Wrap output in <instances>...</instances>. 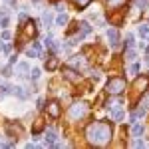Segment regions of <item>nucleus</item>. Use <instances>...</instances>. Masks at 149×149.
<instances>
[{
  "mask_svg": "<svg viewBox=\"0 0 149 149\" xmlns=\"http://www.w3.org/2000/svg\"><path fill=\"white\" fill-rule=\"evenodd\" d=\"M131 131H133V135H141V133H143V125L135 123V125L131 127Z\"/></svg>",
  "mask_w": 149,
  "mask_h": 149,
  "instance_id": "19",
  "label": "nucleus"
},
{
  "mask_svg": "<svg viewBox=\"0 0 149 149\" xmlns=\"http://www.w3.org/2000/svg\"><path fill=\"white\" fill-rule=\"evenodd\" d=\"M26 56H28V58H38V56H40V50H38V48H28V50H26Z\"/></svg>",
  "mask_w": 149,
  "mask_h": 149,
  "instance_id": "12",
  "label": "nucleus"
},
{
  "mask_svg": "<svg viewBox=\"0 0 149 149\" xmlns=\"http://www.w3.org/2000/svg\"><path fill=\"white\" fill-rule=\"evenodd\" d=\"M70 66L72 68H84L86 60H84V56H74V60H70Z\"/></svg>",
  "mask_w": 149,
  "mask_h": 149,
  "instance_id": "8",
  "label": "nucleus"
},
{
  "mask_svg": "<svg viewBox=\"0 0 149 149\" xmlns=\"http://www.w3.org/2000/svg\"><path fill=\"white\" fill-rule=\"evenodd\" d=\"M141 105H145V109H149V100H145V103H141Z\"/></svg>",
  "mask_w": 149,
  "mask_h": 149,
  "instance_id": "32",
  "label": "nucleus"
},
{
  "mask_svg": "<svg viewBox=\"0 0 149 149\" xmlns=\"http://www.w3.org/2000/svg\"><path fill=\"white\" fill-rule=\"evenodd\" d=\"M70 119H74V121H78V119H84L86 115H88V105L84 102H78L74 103V105H70Z\"/></svg>",
  "mask_w": 149,
  "mask_h": 149,
  "instance_id": "2",
  "label": "nucleus"
},
{
  "mask_svg": "<svg viewBox=\"0 0 149 149\" xmlns=\"http://www.w3.org/2000/svg\"><path fill=\"white\" fill-rule=\"evenodd\" d=\"M42 20H44V24H46V28H50V26H52V14L44 12V14H42Z\"/></svg>",
  "mask_w": 149,
  "mask_h": 149,
  "instance_id": "14",
  "label": "nucleus"
},
{
  "mask_svg": "<svg viewBox=\"0 0 149 149\" xmlns=\"http://www.w3.org/2000/svg\"><path fill=\"white\" fill-rule=\"evenodd\" d=\"M125 80L123 78H111V80L107 81V93H111V95H119V93H123L125 90Z\"/></svg>",
  "mask_w": 149,
  "mask_h": 149,
  "instance_id": "3",
  "label": "nucleus"
},
{
  "mask_svg": "<svg viewBox=\"0 0 149 149\" xmlns=\"http://www.w3.org/2000/svg\"><path fill=\"white\" fill-rule=\"evenodd\" d=\"M30 78H32V80H38V78H40V70L34 68V70H32V74H30Z\"/></svg>",
  "mask_w": 149,
  "mask_h": 149,
  "instance_id": "23",
  "label": "nucleus"
},
{
  "mask_svg": "<svg viewBox=\"0 0 149 149\" xmlns=\"http://www.w3.org/2000/svg\"><path fill=\"white\" fill-rule=\"evenodd\" d=\"M137 72H139V66H137V64H131V68H129V74H133V76H135Z\"/></svg>",
  "mask_w": 149,
  "mask_h": 149,
  "instance_id": "25",
  "label": "nucleus"
},
{
  "mask_svg": "<svg viewBox=\"0 0 149 149\" xmlns=\"http://www.w3.org/2000/svg\"><path fill=\"white\" fill-rule=\"evenodd\" d=\"M127 60H135V50L133 48H127Z\"/></svg>",
  "mask_w": 149,
  "mask_h": 149,
  "instance_id": "22",
  "label": "nucleus"
},
{
  "mask_svg": "<svg viewBox=\"0 0 149 149\" xmlns=\"http://www.w3.org/2000/svg\"><path fill=\"white\" fill-rule=\"evenodd\" d=\"M119 4H123V0H109V8H113V6H119Z\"/></svg>",
  "mask_w": 149,
  "mask_h": 149,
  "instance_id": "26",
  "label": "nucleus"
},
{
  "mask_svg": "<svg viewBox=\"0 0 149 149\" xmlns=\"http://www.w3.org/2000/svg\"><path fill=\"white\" fill-rule=\"evenodd\" d=\"M64 78H66V80H70V81H74V84H78V81H80V74L68 66V68H64Z\"/></svg>",
  "mask_w": 149,
  "mask_h": 149,
  "instance_id": "4",
  "label": "nucleus"
},
{
  "mask_svg": "<svg viewBox=\"0 0 149 149\" xmlns=\"http://www.w3.org/2000/svg\"><path fill=\"white\" fill-rule=\"evenodd\" d=\"M111 117H113L115 121H119V119L123 117V111H121V107H115L113 111H111Z\"/></svg>",
  "mask_w": 149,
  "mask_h": 149,
  "instance_id": "13",
  "label": "nucleus"
},
{
  "mask_svg": "<svg viewBox=\"0 0 149 149\" xmlns=\"http://www.w3.org/2000/svg\"><path fill=\"white\" fill-rule=\"evenodd\" d=\"M0 50H4V44H2V42H0Z\"/></svg>",
  "mask_w": 149,
  "mask_h": 149,
  "instance_id": "33",
  "label": "nucleus"
},
{
  "mask_svg": "<svg viewBox=\"0 0 149 149\" xmlns=\"http://www.w3.org/2000/svg\"><path fill=\"white\" fill-rule=\"evenodd\" d=\"M0 26H8V18H6V14H2V18H0Z\"/></svg>",
  "mask_w": 149,
  "mask_h": 149,
  "instance_id": "27",
  "label": "nucleus"
},
{
  "mask_svg": "<svg viewBox=\"0 0 149 149\" xmlns=\"http://www.w3.org/2000/svg\"><path fill=\"white\" fill-rule=\"evenodd\" d=\"M107 38H109L111 48L117 46V40H119V32H117V28H109V30H107Z\"/></svg>",
  "mask_w": 149,
  "mask_h": 149,
  "instance_id": "7",
  "label": "nucleus"
},
{
  "mask_svg": "<svg viewBox=\"0 0 149 149\" xmlns=\"http://www.w3.org/2000/svg\"><path fill=\"white\" fill-rule=\"evenodd\" d=\"M40 129H42V121H38V123H36V127H34V133H38Z\"/></svg>",
  "mask_w": 149,
  "mask_h": 149,
  "instance_id": "30",
  "label": "nucleus"
},
{
  "mask_svg": "<svg viewBox=\"0 0 149 149\" xmlns=\"http://www.w3.org/2000/svg\"><path fill=\"white\" fill-rule=\"evenodd\" d=\"M46 141H48V145H54L56 143V131L54 129H48L46 131Z\"/></svg>",
  "mask_w": 149,
  "mask_h": 149,
  "instance_id": "10",
  "label": "nucleus"
},
{
  "mask_svg": "<svg viewBox=\"0 0 149 149\" xmlns=\"http://www.w3.org/2000/svg\"><path fill=\"white\" fill-rule=\"evenodd\" d=\"M8 38H10V32H8V30H4V32H2V40H8Z\"/></svg>",
  "mask_w": 149,
  "mask_h": 149,
  "instance_id": "29",
  "label": "nucleus"
},
{
  "mask_svg": "<svg viewBox=\"0 0 149 149\" xmlns=\"http://www.w3.org/2000/svg\"><path fill=\"white\" fill-rule=\"evenodd\" d=\"M72 2H74V4H76L78 8H86V6H88V4H90L92 0H72Z\"/></svg>",
  "mask_w": 149,
  "mask_h": 149,
  "instance_id": "17",
  "label": "nucleus"
},
{
  "mask_svg": "<svg viewBox=\"0 0 149 149\" xmlns=\"http://www.w3.org/2000/svg\"><path fill=\"white\" fill-rule=\"evenodd\" d=\"M133 145H135V147H143V141H141V139H137V141H135Z\"/></svg>",
  "mask_w": 149,
  "mask_h": 149,
  "instance_id": "31",
  "label": "nucleus"
},
{
  "mask_svg": "<svg viewBox=\"0 0 149 149\" xmlns=\"http://www.w3.org/2000/svg\"><path fill=\"white\" fill-rule=\"evenodd\" d=\"M80 26H81V34H86V36H88L90 32H92V26H90V22H81Z\"/></svg>",
  "mask_w": 149,
  "mask_h": 149,
  "instance_id": "16",
  "label": "nucleus"
},
{
  "mask_svg": "<svg viewBox=\"0 0 149 149\" xmlns=\"http://www.w3.org/2000/svg\"><path fill=\"white\" fill-rule=\"evenodd\" d=\"M12 88H8V86H0V97H4L6 93H10Z\"/></svg>",
  "mask_w": 149,
  "mask_h": 149,
  "instance_id": "20",
  "label": "nucleus"
},
{
  "mask_svg": "<svg viewBox=\"0 0 149 149\" xmlns=\"http://www.w3.org/2000/svg\"><path fill=\"white\" fill-rule=\"evenodd\" d=\"M48 113H50V117H60V103L58 102H50L48 103Z\"/></svg>",
  "mask_w": 149,
  "mask_h": 149,
  "instance_id": "6",
  "label": "nucleus"
},
{
  "mask_svg": "<svg viewBox=\"0 0 149 149\" xmlns=\"http://www.w3.org/2000/svg\"><path fill=\"white\" fill-rule=\"evenodd\" d=\"M46 66H48V70H56V66H58V60H56V58H52V60L48 62Z\"/></svg>",
  "mask_w": 149,
  "mask_h": 149,
  "instance_id": "21",
  "label": "nucleus"
},
{
  "mask_svg": "<svg viewBox=\"0 0 149 149\" xmlns=\"http://www.w3.org/2000/svg\"><path fill=\"white\" fill-rule=\"evenodd\" d=\"M66 22H68V16H66V14H60V16L56 18V24H58V26H64Z\"/></svg>",
  "mask_w": 149,
  "mask_h": 149,
  "instance_id": "18",
  "label": "nucleus"
},
{
  "mask_svg": "<svg viewBox=\"0 0 149 149\" xmlns=\"http://www.w3.org/2000/svg\"><path fill=\"white\" fill-rule=\"evenodd\" d=\"M137 32L141 38H149V24L147 22H143V24H139L137 26Z\"/></svg>",
  "mask_w": 149,
  "mask_h": 149,
  "instance_id": "9",
  "label": "nucleus"
},
{
  "mask_svg": "<svg viewBox=\"0 0 149 149\" xmlns=\"http://www.w3.org/2000/svg\"><path fill=\"white\" fill-rule=\"evenodd\" d=\"M2 76H4V78H8V76H12V74H10V66H6V68L2 70Z\"/></svg>",
  "mask_w": 149,
  "mask_h": 149,
  "instance_id": "28",
  "label": "nucleus"
},
{
  "mask_svg": "<svg viewBox=\"0 0 149 149\" xmlns=\"http://www.w3.org/2000/svg\"><path fill=\"white\" fill-rule=\"evenodd\" d=\"M133 88H135V92H145L149 88V80L147 78H137L135 84H133Z\"/></svg>",
  "mask_w": 149,
  "mask_h": 149,
  "instance_id": "5",
  "label": "nucleus"
},
{
  "mask_svg": "<svg viewBox=\"0 0 149 149\" xmlns=\"http://www.w3.org/2000/svg\"><path fill=\"white\" fill-rule=\"evenodd\" d=\"M127 48H133V34H127V42H125Z\"/></svg>",
  "mask_w": 149,
  "mask_h": 149,
  "instance_id": "24",
  "label": "nucleus"
},
{
  "mask_svg": "<svg viewBox=\"0 0 149 149\" xmlns=\"http://www.w3.org/2000/svg\"><path fill=\"white\" fill-rule=\"evenodd\" d=\"M12 93H16V95H18V97H26V95H28V93L24 92V88H12Z\"/></svg>",
  "mask_w": 149,
  "mask_h": 149,
  "instance_id": "15",
  "label": "nucleus"
},
{
  "mask_svg": "<svg viewBox=\"0 0 149 149\" xmlns=\"http://www.w3.org/2000/svg\"><path fill=\"white\" fill-rule=\"evenodd\" d=\"M26 36H36V28H34V22H28L26 24V30H24Z\"/></svg>",
  "mask_w": 149,
  "mask_h": 149,
  "instance_id": "11",
  "label": "nucleus"
},
{
  "mask_svg": "<svg viewBox=\"0 0 149 149\" xmlns=\"http://www.w3.org/2000/svg\"><path fill=\"white\" fill-rule=\"evenodd\" d=\"M86 137L88 141L95 145V147H103V145H107L109 143V139H111V125L107 123V121H93L88 125L86 129Z\"/></svg>",
  "mask_w": 149,
  "mask_h": 149,
  "instance_id": "1",
  "label": "nucleus"
}]
</instances>
